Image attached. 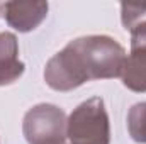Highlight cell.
Instances as JSON below:
<instances>
[{"mask_svg":"<svg viewBox=\"0 0 146 144\" xmlns=\"http://www.w3.org/2000/svg\"><path fill=\"white\" fill-rule=\"evenodd\" d=\"M66 114L53 104H37L29 108L22 120L27 144H65Z\"/></svg>","mask_w":146,"mask_h":144,"instance_id":"obj_3","label":"cell"},{"mask_svg":"<svg viewBox=\"0 0 146 144\" xmlns=\"http://www.w3.org/2000/svg\"><path fill=\"white\" fill-rule=\"evenodd\" d=\"M127 132L134 143L146 144V102L134 104L127 112Z\"/></svg>","mask_w":146,"mask_h":144,"instance_id":"obj_7","label":"cell"},{"mask_svg":"<svg viewBox=\"0 0 146 144\" xmlns=\"http://www.w3.org/2000/svg\"><path fill=\"white\" fill-rule=\"evenodd\" d=\"M146 19V3H121V20L126 31H129L134 24Z\"/></svg>","mask_w":146,"mask_h":144,"instance_id":"obj_8","label":"cell"},{"mask_svg":"<svg viewBox=\"0 0 146 144\" xmlns=\"http://www.w3.org/2000/svg\"><path fill=\"white\" fill-rule=\"evenodd\" d=\"M48 10V2H7L3 5L7 24L19 32H31L39 27Z\"/></svg>","mask_w":146,"mask_h":144,"instance_id":"obj_5","label":"cell"},{"mask_svg":"<svg viewBox=\"0 0 146 144\" xmlns=\"http://www.w3.org/2000/svg\"><path fill=\"white\" fill-rule=\"evenodd\" d=\"M26 70V65L19 59V42L12 32H0V87L12 85Z\"/></svg>","mask_w":146,"mask_h":144,"instance_id":"obj_6","label":"cell"},{"mask_svg":"<svg viewBox=\"0 0 146 144\" xmlns=\"http://www.w3.org/2000/svg\"><path fill=\"white\" fill-rule=\"evenodd\" d=\"M66 139L70 144H109L110 122L104 100L88 98L73 108L66 120Z\"/></svg>","mask_w":146,"mask_h":144,"instance_id":"obj_2","label":"cell"},{"mask_svg":"<svg viewBox=\"0 0 146 144\" xmlns=\"http://www.w3.org/2000/svg\"><path fill=\"white\" fill-rule=\"evenodd\" d=\"M131 53L126 58L122 70V83L126 88L145 93L146 92V19L134 24L131 29Z\"/></svg>","mask_w":146,"mask_h":144,"instance_id":"obj_4","label":"cell"},{"mask_svg":"<svg viewBox=\"0 0 146 144\" xmlns=\"http://www.w3.org/2000/svg\"><path fill=\"white\" fill-rule=\"evenodd\" d=\"M126 49L110 36H82L70 41L44 66V81L51 90L72 92L92 80L122 75Z\"/></svg>","mask_w":146,"mask_h":144,"instance_id":"obj_1","label":"cell"}]
</instances>
